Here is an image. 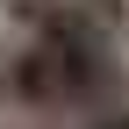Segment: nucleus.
<instances>
[{"label":"nucleus","instance_id":"f257e3e1","mask_svg":"<svg viewBox=\"0 0 129 129\" xmlns=\"http://www.w3.org/2000/svg\"><path fill=\"white\" fill-rule=\"evenodd\" d=\"M64 129H129V101L101 108V115H79V122H64Z\"/></svg>","mask_w":129,"mask_h":129},{"label":"nucleus","instance_id":"f03ea898","mask_svg":"<svg viewBox=\"0 0 129 129\" xmlns=\"http://www.w3.org/2000/svg\"><path fill=\"white\" fill-rule=\"evenodd\" d=\"M0 129H22V122H14V115H0Z\"/></svg>","mask_w":129,"mask_h":129}]
</instances>
